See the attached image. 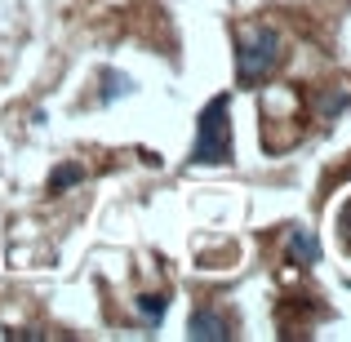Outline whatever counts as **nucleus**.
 Wrapping results in <instances>:
<instances>
[{
    "label": "nucleus",
    "instance_id": "5",
    "mask_svg": "<svg viewBox=\"0 0 351 342\" xmlns=\"http://www.w3.org/2000/svg\"><path fill=\"white\" fill-rule=\"evenodd\" d=\"M80 178H85V169H80V164H58V169L49 173V191H53V196H58V191L76 187Z\"/></svg>",
    "mask_w": 351,
    "mask_h": 342
},
{
    "label": "nucleus",
    "instance_id": "6",
    "mask_svg": "<svg viewBox=\"0 0 351 342\" xmlns=\"http://www.w3.org/2000/svg\"><path fill=\"white\" fill-rule=\"evenodd\" d=\"M165 307H169V298H160V293H147V298H138V311H143V316L152 320V325L165 316Z\"/></svg>",
    "mask_w": 351,
    "mask_h": 342
},
{
    "label": "nucleus",
    "instance_id": "7",
    "mask_svg": "<svg viewBox=\"0 0 351 342\" xmlns=\"http://www.w3.org/2000/svg\"><path fill=\"white\" fill-rule=\"evenodd\" d=\"M129 89H134V85H129L125 76H116V71H107V89H103V98H107V103H112V98H120V94H129Z\"/></svg>",
    "mask_w": 351,
    "mask_h": 342
},
{
    "label": "nucleus",
    "instance_id": "1",
    "mask_svg": "<svg viewBox=\"0 0 351 342\" xmlns=\"http://www.w3.org/2000/svg\"><path fill=\"white\" fill-rule=\"evenodd\" d=\"M232 103H227V94H218L214 103L200 112L196 120V147H191V160L196 164H227L232 160Z\"/></svg>",
    "mask_w": 351,
    "mask_h": 342
},
{
    "label": "nucleus",
    "instance_id": "3",
    "mask_svg": "<svg viewBox=\"0 0 351 342\" xmlns=\"http://www.w3.org/2000/svg\"><path fill=\"white\" fill-rule=\"evenodd\" d=\"M187 338H196V342H227L232 338V320L200 307V311H191V320H187Z\"/></svg>",
    "mask_w": 351,
    "mask_h": 342
},
{
    "label": "nucleus",
    "instance_id": "2",
    "mask_svg": "<svg viewBox=\"0 0 351 342\" xmlns=\"http://www.w3.org/2000/svg\"><path fill=\"white\" fill-rule=\"evenodd\" d=\"M280 62V36L271 27H249L240 32V45H236V76L240 85H258L267 71H276Z\"/></svg>",
    "mask_w": 351,
    "mask_h": 342
},
{
    "label": "nucleus",
    "instance_id": "4",
    "mask_svg": "<svg viewBox=\"0 0 351 342\" xmlns=\"http://www.w3.org/2000/svg\"><path fill=\"white\" fill-rule=\"evenodd\" d=\"M289 258H293V262H302V267L320 262V245H316V236H311V231H302V227H293V231H289Z\"/></svg>",
    "mask_w": 351,
    "mask_h": 342
}]
</instances>
